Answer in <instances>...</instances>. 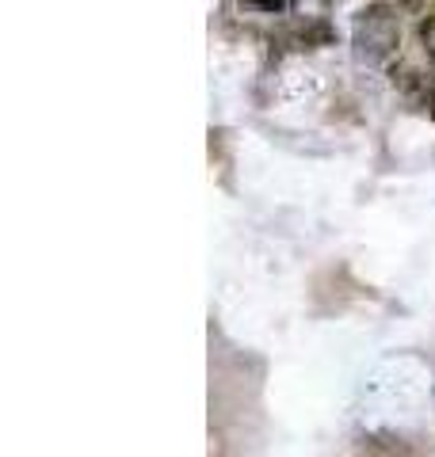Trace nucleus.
Segmentation results:
<instances>
[{
	"instance_id": "20e7f679",
	"label": "nucleus",
	"mask_w": 435,
	"mask_h": 457,
	"mask_svg": "<svg viewBox=\"0 0 435 457\" xmlns=\"http://www.w3.org/2000/svg\"><path fill=\"white\" fill-rule=\"evenodd\" d=\"M245 8H256V12H279L283 8V0H241Z\"/></svg>"
},
{
	"instance_id": "f03ea898",
	"label": "nucleus",
	"mask_w": 435,
	"mask_h": 457,
	"mask_svg": "<svg viewBox=\"0 0 435 457\" xmlns=\"http://www.w3.org/2000/svg\"><path fill=\"white\" fill-rule=\"evenodd\" d=\"M329 4H332V0H290V12L305 27H314V23L321 27V23H325V16H329Z\"/></svg>"
},
{
	"instance_id": "f257e3e1",
	"label": "nucleus",
	"mask_w": 435,
	"mask_h": 457,
	"mask_svg": "<svg viewBox=\"0 0 435 457\" xmlns=\"http://www.w3.org/2000/svg\"><path fill=\"white\" fill-rule=\"evenodd\" d=\"M401 42V23L389 8L382 4H371L359 12L356 20V54L363 57V62H382V57H389L397 50Z\"/></svg>"
},
{
	"instance_id": "7ed1b4c3",
	"label": "nucleus",
	"mask_w": 435,
	"mask_h": 457,
	"mask_svg": "<svg viewBox=\"0 0 435 457\" xmlns=\"http://www.w3.org/2000/svg\"><path fill=\"white\" fill-rule=\"evenodd\" d=\"M420 42H424V50L435 57V16L420 23Z\"/></svg>"
}]
</instances>
